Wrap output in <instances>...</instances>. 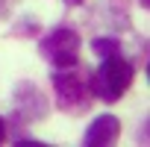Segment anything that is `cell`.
<instances>
[{"label": "cell", "mask_w": 150, "mask_h": 147, "mask_svg": "<svg viewBox=\"0 0 150 147\" xmlns=\"http://www.w3.org/2000/svg\"><path fill=\"white\" fill-rule=\"evenodd\" d=\"M129 83H132V65H129L121 53L103 56V62H100V68H97V74H94V80H91L94 94L103 97L106 103L121 100L124 91L129 88Z\"/></svg>", "instance_id": "cell-1"}, {"label": "cell", "mask_w": 150, "mask_h": 147, "mask_svg": "<svg viewBox=\"0 0 150 147\" xmlns=\"http://www.w3.org/2000/svg\"><path fill=\"white\" fill-rule=\"evenodd\" d=\"M41 53L56 68H74L80 59V35L74 30L59 27V30H53L41 38Z\"/></svg>", "instance_id": "cell-2"}, {"label": "cell", "mask_w": 150, "mask_h": 147, "mask_svg": "<svg viewBox=\"0 0 150 147\" xmlns=\"http://www.w3.org/2000/svg\"><path fill=\"white\" fill-rule=\"evenodd\" d=\"M53 88H56V100L62 109L68 112H83L86 103H88V91H86V83L80 80V74L74 71H53Z\"/></svg>", "instance_id": "cell-3"}, {"label": "cell", "mask_w": 150, "mask_h": 147, "mask_svg": "<svg viewBox=\"0 0 150 147\" xmlns=\"http://www.w3.org/2000/svg\"><path fill=\"white\" fill-rule=\"evenodd\" d=\"M118 138H121V121L115 115H100L86 129L83 147H118Z\"/></svg>", "instance_id": "cell-4"}, {"label": "cell", "mask_w": 150, "mask_h": 147, "mask_svg": "<svg viewBox=\"0 0 150 147\" xmlns=\"http://www.w3.org/2000/svg\"><path fill=\"white\" fill-rule=\"evenodd\" d=\"M94 53L112 56V53H118V41H115V38H97V41H94Z\"/></svg>", "instance_id": "cell-5"}, {"label": "cell", "mask_w": 150, "mask_h": 147, "mask_svg": "<svg viewBox=\"0 0 150 147\" xmlns=\"http://www.w3.org/2000/svg\"><path fill=\"white\" fill-rule=\"evenodd\" d=\"M15 147H47L44 141H18Z\"/></svg>", "instance_id": "cell-6"}, {"label": "cell", "mask_w": 150, "mask_h": 147, "mask_svg": "<svg viewBox=\"0 0 150 147\" xmlns=\"http://www.w3.org/2000/svg\"><path fill=\"white\" fill-rule=\"evenodd\" d=\"M3 138H6V124H3V118H0V144H3Z\"/></svg>", "instance_id": "cell-7"}, {"label": "cell", "mask_w": 150, "mask_h": 147, "mask_svg": "<svg viewBox=\"0 0 150 147\" xmlns=\"http://www.w3.org/2000/svg\"><path fill=\"white\" fill-rule=\"evenodd\" d=\"M65 3H71V6H77V3H83V0H65Z\"/></svg>", "instance_id": "cell-8"}, {"label": "cell", "mask_w": 150, "mask_h": 147, "mask_svg": "<svg viewBox=\"0 0 150 147\" xmlns=\"http://www.w3.org/2000/svg\"><path fill=\"white\" fill-rule=\"evenodd\" d=\"M141 6H150V0H141Z\"/></svg>", "instance_id": "cell-9"}]
</instances>
